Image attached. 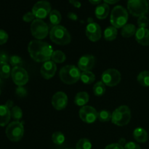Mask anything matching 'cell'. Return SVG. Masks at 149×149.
Returning a JSON list of instances; mask_svg holds the SVG:
<instances>
[{"label": "cell", "mask_w": 149, "mask_h": 149, "mask_svg": "<svg viewBox=\"0 0 149 149\" xmlns=\"http://www.w3.org/2000/svg\"><path fill=\"white\" fill-rule=\"evenodd\" d=\"M28 50L31 58L39 63L50 61L54 52L50 45L41 40L31 41L28 46Z\"/></svg>", "instance_id": "cell-1"}, {"label": "cell", "mask_w": 149, "mask_h": 149, "mask_svg": "<svg viewBox=\"0 0 149 149\" xmlns=\"http://www.w3.org/2000/svg\"><path fill=\"white\" fill-rule=\"evenodd\" d=\"M49 38L54 43L58 45H66L71 41L69 32L62 26H54L49 31Z\"/></svg>", "instance_id": "cell-2"}, {"label": "cell", "mask_w": 149, "mask_h": 149, "mask_svg": "<svg viewBox=\"0 0 149 149\" xmlns=\"http://www.w3.org/2000/svg\"><path fill=\"white\" fill-rule=\"evenodd\" d=\"M61 81L66 84H73L80 79L81 73L77 66L73 65H67L61 68L59 72Z\"/></svg>", "instance_id": "cell-3"}, {"label": "cell", "mask_w": 149, "mask_h": 149, "mask_svg": "<svg viewBox=\"0 0 149 149\" xmlns=\"http://www.w3.org/2000/svg\"><path fill=\"white\" fill-rule=\"evenodd\" d=\"M128 20V13L122 6L114 7L111 13L110 21L112 26L116 29H120L127 24Z\"/></svg>", "instance_id": "cell-4"}, {"label": "cell", "mask_w": 149, "mask_h": 149, "mask_svg": "<svg viewBox=\"0 0 149 149\" xmlns=\"http://www.w3.org/2000/svg\"><path fill=\"white\" fill-rule=\"evenodd\" d=\"M131 119V111L127 106H121L112 113L111 122L117 126H125Z\"/></svg>", "instance_id": "cell-5"}, {"label": "cell", "mask_w": 149, "mask_h": 149, "mask_svg": "<svg viewBox=\"0 0 149 149\" xmlns=\"http://www.w3.org/2000/svg\"><path fill=\"white\" fill-rule=\"evenodd\" d=\"M127 9L132 16L139 17L148 13V2L147 0H128Z\"/></svg>", "instance_id": "cell-6"}, {"label": "cell", "mask_w": 149, "mask_h": 149, "mask_svg": "<svg viewBox=\"0 0 149 149\" xmlns=\"http://www.w3.org/2000/svg\"><path fill=\"white\" fill-rule=\"evenodd\" d=\"M24 127L23 123L19 121H14L8 125L6 128V135L10 141L17 142L23 138Z\"/></svg>", "instance_id": "cell-7"}, {"label": "cell", "mask_w": 149, "mask_h": 149, "mask_svg": "<svg viewBox=\"0 0 149 149\" xmlns=\"http://www.w3.org/2000/svg\"><path fill=\"white\" fill-rule=\"evenodd\" d=\"M31 31L33 37L42 40L47 37L49 33V27L45 22L40 19H35L31 25Z\"/></svg>", "instance_id": "cell-8"}, {"label": "cell", "mask_w": 149, "mask_h": 149, "mask_svg": "<svg viewBox=\"0 0 149 149\" xmlns=\"http://www.w3.org/2000/svg\"><path fill=\"white\" fill-rule=\"evenodd\" d=\"M122 75L118 70L109 68L105 71L102 74V81L105 85L109 87H114L121 81Z\"/></svg>", "instance_id": "cell-9"}, {"label": "cell", "mask_w": 149, "mask_h": 149, "mask_svg": "<svg viewBox=\"0 0 149 149\" xmlns=\"http://www.w3.org/2000/svg\"><path fill=\"white\" fill-rule=\"evenodd\" d=\"M51 9L52 7L49 1H39L33 5L32 8V13L34 15L35 17L42 20L47 17L48 15H49L50 12L52 11Z\"/></svg>", "instance_id": "cell-10"}, {"label": "cell", "mask_w": 149, "mask_h": 149, "mask_svg": "<svg viewBox=\"0 0 149 149\" xmlns=\"http://www.w3.org/2000/svg\"><path fill=\"white\" fill-rule=\"evenodd\" d=\"M11 77L13 81L17 86H23L29 81V74L22 67H14L12 69Z\"/></svg>", "instance_id": "cell-11"}, {"label": "cell", "mask_w": 149, "mask_h": 149, "mask_svg": "<svg viewBox=\"0 0 149 149\" xmlns=\"http://www.w3.org/2000/svg\"><path fill=\"white\" fill-rule=\"evenodd\" d=\"M79 117L84 122L87 124L94 123L97 119V112L95 109L90 106H84L80 109Z\"/></svg>", "instance_id": "cell-12"}, {"label": "cell", "mask_w": 149, "mask_h": 149, "mask_svg": "<svg viewBox=\"0 0 149 149\" xmlns=\"http://www.w3.org/2000/svg\"><path fill=\"white\" fill-rule=\"evenodd\" d=\"M86 36L91 42H97L101 38L102 31L97 23L92 20L86 27Z\"/></svg>", "instance_id": "cell-13"}, {"label": "cell", "mask_w": 149, "mask_h": 149, "mask_svg": "<svg viewBox=\"0 0 149 149\" xmlns=\"http://www.w3.org/2000/svg\"><path fill=\"white\" fill-rule=\"evenodd\" d=\"M68 104V97L63 92H58L52 98V105L56 110H63Z\"/></svg>", "instance_id": "cell-14"}, {"label": "cell", "mask_w": 149, "mask_h": 149, "mask_svg": "<svg viewBox=\"0 0 149 149\" xmlns=\"http://www.w3.org/2000/svg\"><path fill=\"white\" fill-rule=\"evenodd\" d=\"M57 71L56 63L52 61H46L42 65L40 73L42 77L46 79H49L55 76Z\"/></svg>", "instance_id": "cell-15"}, {"label": "cell", "mask_w": 149, "mask_h": 149, "mask_svg": "<svg viewBox=\"0 0 149 149\" xmlns=\"http://www.w3.org/2000/svg\"><path fill=\"white\" fill-rule=\"evenodd\" d=\"M95 63V58L93 55H83L78 61V68L82 71H90L94 67Z\"/></svg>", "instance_id": "cell-16"}, {"label": "cell", "mask_w": 149, "mask_h": 149, "mask_svg": "<svg viewBox=\"0 0 149 149\" xmlns=\"http://www.w3.org/2000/svg\"><path fill=\"white\" fill-rule=\"evenodd\" d=\"M135 39L143 46H149V30L145 28H138L135 33Z\"/></svg>", "instance_id": "cell-17"}, {"label": "cell", "mask_w": 149, "mask_h": 149, "mask_svg": "<svg viewBox=\"0 0 149 149\" xmlns=\"http://www.w3.org/2000/svg\"><path fill=\"white\" fill-rule=\"evenodd\" d=\"M10 109H8L5 105H0V126H6L10 122Z\"/></svg>", "instance_id": "cell-18"}, {"label": "cell", "mask_w": 149, "mask_h": 149, "mask_svg": "<svg viewBox=\"0 0 149 149\" xmlns=\"http://www.w3.org/2000/svg\"><path fill=\"white\" fill-rule=\"evenodd\" d=\"M109 11H110V9H109V4L106 3H103V4H100L99 5H97L95 9V14L97 18L103 20L108 17Z\"/></svg>", "instance_id": "cell-19"}, {"label": "cell", "mask_w": 149, "mask_h": 149, "mask_svg": "<svg viewBox=\"0 0 149 149\" xmlns=\"http://www.w3.org/2000/svg\"><path fill=\"white\" fill-rule=\"evenodd\" d=\"M133 137L135 141L138 143H146L148 138L146 130L142 127H138L134 130Z\"/></svg>", "instance_id": "cell-20"}, {"label": "cell", "mask_w": 149, "mask_h": 149, "mask_svg": "<svg viewBox=\"0 0 149 149\" xmlns=\"http://www.w3.org/2000/svg\"><path fill=\"white\" fill-rule=\"evenodd\" d=\"M89 96L88 93L86 92H79L77 93L74 98V103L78 106H84L89 101Z\"/></svg>", "instance_id": "cell-21"}, {"label": "cell", "mask_w": 149, "mask_h": 149, "mask_svg": "<svg viewBox=\"0 0 149 149\" xmlns=\"http://www.w3.org/2000/svg\"><path fill=\"white\" fill-rule=\"evenodd\" d=\"M136 31L137 29L135 25L131 24V23H127V24H126L122 27L121 34H122L123 37L129 38L132 36L133 35H135Z\"/></svg>", "instance_id": "cell-22"}, {"label": "cell", "mask_w": 149, "mask_h": 149, "mask_svg": "<svg viewBox=\"0 0 149 149\" xmlns=\"http://www.w3.org/2000/svg\"><path fill=\"white\" fill-rule=\"evenodd\" d=\"M117 36V29L113 26H109L104 31V39L106 41H113Z\"/></svg>", "instance_id": "cell-23"}, {"label": "cell", "mask_w": 149, "mask_h": 149, "mask_svg": "<svg viewBox=\"0 0 149 149\" xmlns=\"http://www.w3.org/2000/svg\"><path fill=\"white\" fill-rule=\"evenodd\" d=\"M138 83L141 86L145 87H149V71H144L140 73L137 77Z\"/></svg>", "instance_id": "cell-24"}, {"label": "cell", "mask_w": 149, "mask_h": 149, "mask_svg": "<svg viewBox=\"0 0 149 149\" xmlns=\"http://www.w3.org/2000/svg\"><path fill=\"white\" fill-rule=\"evenodd\" d=\"M80 79H81V81L83 83H84L86 84H92L95 80V76L90 71H83L81 74Z\"/></svg>", "instance_id": "cell-25"}, {"label": "cell", "mask_w": 149, "mask_h": 149, "mask_svg": "<svg viewBox=\"0 0 149 149\" xmlns=\"http://www.w3.org/2000/svg\"><path fill=\"white\" fill-rule=\"evenodd\" d=\"M49 21L52 25L54 26H58L61 21V14L59 11H58L57 10H53L50 12L49 15Z\"/></svg>", "instance_id": "cell-26"}, {"label": "cell", "mask_w": 149, "mask_h": 149, "mask_svg": "<svg viewBox=\"0 0 149 149\" xmlns=\"http://www.w3.org/2000/svg\"><path fill=\"white\" fill-rule=\"evenodd\" d=\"M51 59L55 63H63L65 61L66 57H65V55L62 51L55 50L52 53Z\"/></svg>", "instance_id": "cell-27"}, {"label": "cell", "mask_w": 149, "mask_h": 149, "mask_svg": "<svg viewBox=\"0 0 149 149\" xmlns=\"http://www.w3.org/2000/svg\"><path fill=\"white\" fill-rule=\"evenodd\" d=\"M106 91V85L102 81H97L93 87V93L96 96L103 95Z\"/></svg>", "instance_id": "cell-28"}, {"label": "cell", "mask_w": 149, "mask_h": 149, "mask_svg": "<svg viewBox=\"0 0 149 149\" xmlns=\"http://www.w3.org/2000/svg\"><path fill=\"white\" fill-rule=\"evenodd\" d=\"M112 113L107 110H101L97 113V119L101 122H107L111 120Z\"/></svg>", "instance_id": "cell-29"}, {"label": "cell", "mask_w": 149, "mask_h": 149, "mask_svg": "<svg viewBox=\"0 0 149 149\" xmlns=\"http://www.w3.org/2000/svg\"><path fill=\"white\" fill-rule=\"evenodd\" d=\"M52 141L55 144L61 146L65 142V135L61 132H55L52 135Z\"/></svg>", "instance_id": "cell-30"}, {"label": "cell", "mask_w": 149, "mask_h": 149, "mask_svg": "<svg viewBox=\"0 0 149 149\" xmlns=\"http://www.w3.org/2000/svg\"><path fill=\"white\" fill-rule=\"evenodd\" d=\"M10 113H11V117L15 121H20L23 117V111L21 109L17 106L12 108Z\"/></svg>", "instance_id": "cell-31"}, {"label": "cell", "mask_w": 149, "mask_h": 149, "mask_svg": "<svg viewBox=\"0 0 149 149\" xmlns=\"http://www.w3.org/2000/svg\"><path fill=\"white\" fill-rule=\"evenodd\" d=\"M11 69L8 63H4L0 65V77L1 78L7 79L11 75Z\"/></svg>", "instance_id": "cell-32"}, {"label": "cell", "mask_w": 149, "mask_h": 149, "mask_svg": "<svg viewBox=\"0 0 149 149\" xmlns=\"http://www.w3.org/2000/svg\"><path fill=\"white\" fill-rule=\"evenodd\" d=\"M92 143L87 138H81L77 142L76 149H91Z\"/></svg>", "instance_id": "cell-33"}, {"label": "cell", "mask_w": 149, "mask_h": 149, "mask_svg": "<svg viewBox=\"0 0 149 149\" xmlns=\"http://www.w3.org/2000/svg\"><path fill=\"white\" fill-rule=\"evenodd\" d=\"M10 63L11 65L14 67H20V65H23V60L20 56L17 55H13L10 58Z\"/></svg>", "instance_id": "cell-34"}, {"label": "cell", "mask_w": 149, "mask_h": 149, "mask_svg": "<svg viewBox=\"0 0 149 149\" xmlns=\"http://www.w3.org/2000/svg\"><path fill=\"white\" fill-rule=\"evenodd\" d=\"M148 23L149 20L148 17L146 15H143L138 17V25L139 26V28H145V29H146L148 26Z\"/></svg>", "instance_id": "cell-35"}, {"label": "cell", "mask_w": 149, "mask_h": 149, "mask_svg": "<svg viewBox=\"0 0 149 149\" xmlns=\"http://www.w3.org/2000/svg\"><path fill=\"white\" fill-rule=\"evenodd\" d=\"M8 40V34L4 30L0 29V45L5 44Z\"/></svg>", "instance_id": "cell-36"}, {"label": "cell", "mask_w": 149, "mask_h": 149, "mask_svg": "<svg viewBox=\"0 0 149 149\" xmlns=\"http://www.w3.org/2000/svg\"><path fill=\"white\" fill-rule=\"evenodd\" d=\"M34 17L35 16L32 12H28L23 16V20L26 23H29V22H33L34 20Z\"/></svg>", "instance_id": "cell-37"}, {"label": "cell", "mask_w": 149, "mask_h": 149, "mask_svg": "<svg viewBox=\"0 0 149 149\" xmlns=\"http://www.w3.org/2000/svg\"><path fill=\"white\" fill-rule=\"evenodd\" d=\"M15 92L17 95H18L19 97H23L25 96H26V95H27V91H26V90L23 86H18L17 87V89H16Z\"/></svg>", "instance_id": "cell-38"}, {"label": "cell", "mask_w": 149, "mask_h": 149, "mask_svg": "<svg viewBox=\"0 0 149 149\" xmlns=\"http://www.w3.org/2000/svg\"><path fill=\"white\" fill-rule=\"evenodd\" d=\"M125 149H141L140 146L134 142H128L124 146Z\"/></svg>", "instance_id": "cell-39"}, {"label": "cell", "mask_w": 149, "mask_h": 149, "mask_svg": "<svg viewBox=\"0 0 149 149\" xmlns=\"http://www.w3.org/2000/svg\"><path fill=\"white\" fill-rule=\"evenodd\" d=\"M9 60H10V58H9L7 53L4 52H0V65L4 63H7V61Z\"/></svg>", "instance_id": "cell-40"}, {"label": "cell", "mask_w": 149, "mask_h": 149, "mask_svg": "<svg viewBox=\"0 0 149 149\" xmlns=\"http://www.w3.org/2000/svg\"><path fill=\"white\" fill-rule=\"evenodd\" d=\"M105 149H125L124 146H121L120 144L117 143H111L108 145L105 148Z\"/></svg>", "instance_id": "cell-41"}, {"label": "cell", "mask_w": 149, "mask_h": 149, "mask_svg": "<svg viewBox=\"0 0 149 149\" xmlns=\"http://www.w3.org/2000/svg\"><path fill=\"white\" fill-rule=\"evenodd\" d=\"M68 1H69L70 4H72L74 7H77V8H80V7H81V4L79 1H78V0H68Z\"/></svg>", "instance_id": "cell-42"}, {"label": "cell", "mask_w": 149, "mask_h": 149, "mask_svg": "<svg viewBox=\"0 0 149 149\" xmlns=\"http://www.w3.org/2000/svg\"><path fill=\"white\" fill-rule=\"evenodd\" d=\"M68 17L72 20H77V19H78V16H77V15L74 13H68Z\"/></svg>", "instance_id": "cell-43"}, {"label": "cell", "mask_w": 149, "mask_h": 149, "mask_svg": "<svg viewBox=\"0 0 149 149\" xmlns=\"http://www.w3.org/2000/svg\"><path fill=\"white\" fill-rule=\"evenodd\" d=\"M105 3L108 4H114L117 3L119 0H103Z\"/></svg>", "instance_id": "cell-44"}, {"label": "cell", "mask_w": 149, "mask_h": 149, "mask_svg": "<svg viewBox=\"0 0 149 149\" xmlns=\"http://www.w3.org/2000/svg\"><path fill=\"white\" fill-rule=\"evenodd\" d=\"M102 0H89V1L90 2V4H94V5H97V4H100V3L101 2Z\"/></svg>", "instance_id": "cell-45"}, {"label": "cell", "mask_w": 149, "mask_h": 149, "mask_svg": "<svg viewBox=\"0 0 149 149\" xmlns=\"http://www.w3.org/2000/svg\"><path fill=\"white\" fill-rule=\"evenodd\" d=\"M13 102L12 101V100H8V101H7V103H6L5 106H7V107L8 108V109H11L12 108H13Z\"/></svg>", "instance_id": "cell-46"}, {"label": "cell", "mask_w": 149, "mask_h": 149, "mask_svg": "<svg viewBox=\"0 0 149 149\" xmlns=\"http://www.w3.org/2000/svg\"><path fill=\"white\" fill-rule=\"evenodd\" d=\"M118 143L120 144V145L122 146H125V144H126L127 143H126V141H125V138H121V139L119 140V143Z\"/></svg>", "instance_id": "cell-47"}, {"label": "cell", "mask_w": 149, "mask_h": 149, "mask_svg": "<svg viewBox=\"0 0 149 149\" xmlns=\"http://www.w3.org/2000/svg\"><path fill=\"white\" fill-rule=\"evenodd\" d=\"M0 83H1V78H0Z\"/></svg>", "instance_id": "cell-48"}, {"label": "cell", "mask_w": 149, "mask_h": 149, "mask_svg": "<svg viewBox=\"0 0 149 149\" xmlns=\"http://www.w3.org/2000/svg\"><path fill=\"white\" fill-rule=\"evenodd\" d=\"M0 94H1V90H0Z\"/></svg>", "instance_id": "cell-49"}, {"label": "cell", "mask_w": 149, "mask_h": 149, "mask_svg": "<svg viewBox=\"0 0 149 149\" xmlns=\"http://www.w3.org/2000/svg\"><path fill=\"white\" fill-rule=\"evenodd\" d=\"M67 149H73V148H67Z\"/></svg>", "instance_id": "cell-50"}, {"label": "cell", "mask_w": 149, "mask_h": 149, "mask_svg": "<svg viewBox=\"0 0 149 149\" xmlns=\"http://www.w3.org/2000/svg\"><path fill=\"white\" fill-rule=\"evenodd\" d=\"M148 2H149V0H148Z\"/></svg>", "instance_id": "cell-51"}]
</instances>
